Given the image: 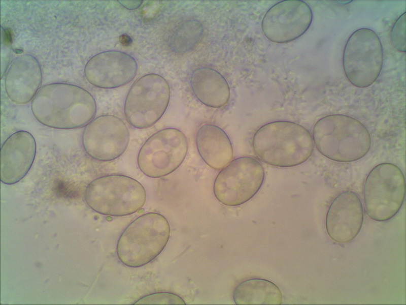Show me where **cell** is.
<instances>
[{"label":"cell","instance_id":"cell-17","mask_svg":"<svg viewBox=\"0 0 406 305\" xmlns=\"http://www.w3.org/2000/svg\"><path fill=\"white\" fill-rule=\"evenodd\" d=\"M195 141L200 157L214 169L221 170L233 159V147L229 137L215 125L208 124L200 127Z\"/></svg>","mask_w":406,"mask_h":305},{"label":"cell","instance_id":"cell-14","mask_svg":"<svg viewBox=\"0 0 406 305\" xmlns=\"http://www.w3.org/2000/svg\"><path fill=\"white\" fill-rule=\"evenodd\" d=\"M364 220L361 199L355 192L340 193L331 201L325 217V229L329 238L339 243H347L360 232Z\"/></svg>","mask_w":406,"mask_h":305},{"label":"cell","instance_id":"cell-10","mask_svg":"<svg viewBox=\"0 0 406 305\" xmlns=\"http://www.w3.org/2000/svg\"><path fill=\"white\" fill-rule=\"evenodd\" d=\"M265 172L256 158L241 157L221 170L213 184L216 198L222 204L236 206L252 199L262 186Z\"/></svg>","mask_w":406,"mask_h":305},{"label":"cell","instance_id":"cell-6","mask_svg":"<svg viewBox=\"0 0 406 305\" xmlns=\"http://www.w3.org/2000/svg\"><path fill=\"white\" fill-rule=\"evenodd\" d=\"M405 193V177L399 167L387 162L376 165L367 175L363 187L367 215L377 222L391 219L402 207Z\"/></svg>","mask_w":406,"mask_h":305},{"label":"cell","instance_id":"cell-8","mask_svg":"<svg viewBox=\"0 0 406 305\" xmlns=\"http://www.w3.org/2000/svg\"><path fill=\"white\" fill-rule=\"evenodd\" d=\"M170 97V85L162 76L154 73L142 76L133 83L126 97V120L134 128L151 127L164 113Z\"/></svg>","mask_w":406,"mask_h":305},{"label":"cell","instance_id":"cell-22","mask_svg":"<svg viewBox=\"0 0 406 305\" xmlns=\"http://www.w3.org/2000/svg\"><path fill=\"white\" fill-rule=\"evenodd\" d=\"M405 13L401 14L395 21L390 33V41L392 46L398 51H405Z\"/></svg>","mask_w":406,"mask_h":305},{"label":"cell","instance_id":"cell-23","mask_svg":"<svg viewBox=\"0 0 406 305\" xmlns=\"http://www.w3.org/2000/svg\"><path fill=\"white\" fill-rule=\"evenodd\" d=\"M118 2L124 7L129 10L136 9L139 8L143 3V1H118Z\"/></svg>","mask_w":406,"mask_h":305},{"label":"cell","instance_id":"cell-5","mask_svg":"<svg viewBox=\"0 0 406 305\" xmlns=\"http://www.w3.org/2000/svg\"><path fill=\"white\" fill-rule=\"evenodd\" d=\"M86 204L94 211L104 215H130L145 204L146 190L139 181L125 175L111 174L91 181L84 194Z\"/></svg>","mask_w":406,"mask_h":305},{"label":"cell","instance_id":"cell-3","mask_svg":"<svg viewBox=\"0 0 406 305\" xmlns=\"http://www.w3.org/2000/svg\"><path fill=\"white\" fill-rule=\"evenodd\" d=\"M318 151L329 160L348 163L359 160L369 151V132L358 119L344 114H331L319 119L313 129Z\"/></svg>","mask_w":406,"mask_h":305},{"label":"cell","instance_id":"cell-24","mask_svg":"<svg viewBox=\"0 0 406 305\" xmlns=\"http://www.w3.org/2000/svg\"><path fill=\"white\" fill-rule=\"evenodd\" d=\"M120 41L121 44L123 45H127L128 44H130L131 43V39L128 36L123 35L120 36Z\"/></svg>","mask_w":406,"mask_h":305},{"label":"cell","instance_id":"cell-19","mask_svg":"<svg viewBox=\"0 0 406 305\" xmlns=\"http://www.w3.org/2000/svg\"><path fill=\"white\" fill-rule=\"evenodd\" d=\"M233 299L236 304H281L283 297L280 289L273 282L252 278L235 287Z\"/></svg>","mask_w":406,"mask_h":305},{"label":"cell","instance_id":"cell-15","mask_svg":"<svg viewBox=\"0 0 406 305\" xmlns=\"http://www.w3.org/2000/svg\"><path fill=\"white\" fill-rule=\"evenodd\" d=\"M36 142L29 132L21 130L11 134L1 149V180L13 185L28 173L36 154Z\"/></svg>","mask_w":406,"mask_h":305},{"label":"cell","instance_id":"cell-12","mask_svg":"<svg viewBox=\"0 0 406 305\" xmlns=\"http://www.w3.org/2000/svg\"><path fill=\"white\" fill-rule=\"evenodd\" d=\"M313 13L302 1H284L271 7L265 13L262 29L273 42L287 43L302 36L310 27Z\"/></svg>","mask_w":406,"mask_h":305},{"label":"cell","instance_id":"cell-4","mask_svg":"<svg viewBox=\"0 0 406 305\" xmlns=\"http://www.w3.org/2000/svg\"><path fill=\"white\" fill-rule=\"evenodd\" d=\"M169 222L162 215L148 212L138 217L124 229L117 241V255L124 265H145L164 250L170 237Z\"/></svg>","mask_w":406,"mask_h":305},{"label":"cell","instance_id":"cell-18","mask_svg":"<svg viewBox=\"0 0 406 305\" xmlns=\"http://www.w3.org/2000/svg\"><path fill=\"white\" fill-rule=\"evenodd\" d=\"M190 85L196 98L208 107L221 108L229 101L228 82L214 69L205 67L195 69L191 76Z\"/></svg>","mask_w":406,"mask_h":305},{"label":"cell","instance_id":"cell-1","mask_svg":"<svg viewBox=\"0 0 406 305\" xmlns=\"http://www.w3.org/2000/svg\"><path fill=\"white\" fill-rule=\"evenodd\" d=\"M31 108L39 123L63 130L86 126L96 111L95 101L90 93L79 86L64 83L44 85L32 99Z\"/></svg>","mask_w":406,"mask_h":305},{"label":"cell","instance_id":"cell-7","mask_svg":"<svg viewBox=\"0 0 406 305\" xmlns=\"http://www.w3.org/2000/svg\"><path fill=\"white\" fill-rule=\"evenodd\" d=\"M383 64V47L377 33L365 27L355 30L343 54V69L349 81L359 88L371 85L379 76Z\"/></svg>","mask_w":406,"mask_h":305},{"label":"cell","instance_id":"cell-11","mask_svg":"<svg viewBox=\"0 0 406 305\" xmlns=\"http://www.w3.org/2000/svg\"><path fill=\"white\" fill-rule=\"evenodd\" d=\"M130 133L125 123L112 115H100L84 128L82 143L86 153L99 161H110L121 156L126 150Z\"/></svg>","mask_w":406,"mask_h":305},{"label":"cell","instance_id":"cell-13","mask_svg":"<svg viewBox=\"0 0 406 305\" xmlns=\"http://www.w3.org/2000/svg\"><path fill=\"white\" fill-rule=\"evenodd\" d=\"M137 71V63L132 56L125 52L110 50L91 57L85 66L84 74L93 86L110 89L130 82Z\"/></svg>","mask_w":406,"mask_h":305},{"label":"cell","instance_id":"cell-21","mask_svg":"<svg viewBox=\"0 0 406 305\" xmlns=\"http://www.w3.org/2000/svg\"><path fill=\"white\" fill-rule=\"evenodd\" d=\"M133 304H186L179 295L171 292L151 293L141 297Z\"/></svg>","mask_w":406,"mask_h":305},{"label":"cell","instance_id":"cell-2","mask_svg":"<svg viewBox=\"0 0 406 305\" xmlns=\"http://www.w3.org/2000/svg\"><path fill=\"white\" fill-rule=\"evenodd\" d=\"M252 146L261 161L281 168L304 163L314 150L310 132L301 125L288 120L273 121L261 126L253 136Z\"/></svg>","mask_w":406,"mask_h":305},{"label":"cell","instance_id":"cell-20","mask_svg":"<svg viewBox=\"0 0 406 305\" xmlns=\"http://www.w3.org/2000/svg\"><path fill=\"white\" fill-rule=\"evenodd\" d=\"M203 34L204 27L200 22L195 19L187 20L173 32L169 38L168 46L172 52L183 53L196 46Z\"/></svg>","mask_w":406,"mask_h":305},{"label":"cell","instance_id":"cell-16","mask_svg":"<svg viewBox=\"0 0 406 305\" xmlns=\"http://www.w3.org/2000/svg\"><path fill=\"white\" fill-rule=\"evenodd\" d=\"M42 81L37 59L30 54L16 57L6 73L5 90L8 97L17 104H25L35 97Z\"/></svg>","mask_w":406,"mask_h":305},{"label":"cell","instance_id":"cell-9","mask_svg":"<svg viewBox=\"0 0 406 305\" xmlns=\"http://www.w3.org/2000/svg\"><path fill=\"white\" fill-rule=\"evenodd\" d=\"M188 150V139L182 131L175 128L161 129L141 146L137 158L139 168L151 178L165 176L181 165Z\"/></svg>","mask_w":406,"mask_h":305}]
</instances>
